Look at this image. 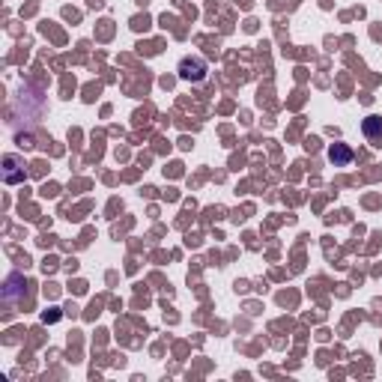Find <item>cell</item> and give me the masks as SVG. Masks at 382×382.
Returning <instances> with one entry per match:
<instances>
[{
	"label": "cell",
	"instance_id": "6da1fadb",
	"mask_svg": "<svg viewBox=\"0 0 382 382\" xmlns=\"http://www.w3.org/2000/svg\"><path fill=\"white\" fill-rule=\"evenodd\" d=\"M206 72H209L206 60H200V57H183V63H179V78H183V81L197 84L206 78Z\"/></svg>",
	"mask_w": 382,
	"mask_h": 382
},
{
	"label": "cell",
	"instance_id": "3957f363",
	"mask_svg": "<svg viewBox=\"0 0 382 382\" xmlns=\"http://www.w3.org/2000/svg\"><path fill=\"white\" fill-rule=\"evenodd\" d=\"M362 132H365V138H367L370 147H382V117H376V114L365 117Z\"/></svg>",
	"mask_w": 382,
	"mask_h": 382
},
{
	"label": "cell",
	"instance_id": "277c9868",
	"mask_svg": "<svg viewBox=\"0 0 382 382\" xmlns=\"http://www.w3.org/2000/svg\"><path fill=\"white\" fill-rule=\"evenodd\" d=\"M329 162H332L334 167L353 164V150L346 147V143H332V147H329Z\"/></svg>",
	"mask_w": 382,
	"mask_h": 382
},
{
	"label": "cell",
	"instance_id": "7a4b0ae2",
	"mask_svg": "<svg viewBox=\"0 0 382 382\" xmlns=\"http://www.w3.org/2000/svg\"><path fill=\"white\" fill-rule=\"evenodd\" d=\"M3 183H9V185L24 183V167H21L18 155H6L3 159Z\"/></svg>",
	"mask_w": 382,
	"mask_h": 382
}]
</instances>
